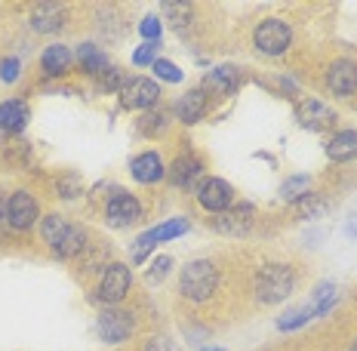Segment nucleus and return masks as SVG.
I'll use <instances>...</instances> for the list:
<instances>
[{"label":"nucleus","mask_w":357,"mask_h":351,"mask_svg":"<svg viewBox=\"0 0 357 351\" xmlns=\"http://www.w3.org/2000/svg\"><path fill=\"white\" fill-rule=\"evenodd\" d=\"M215 283H219V271H215V265L206 262V259H195V262H188L182 268L178 290H182V296L195 299V302H204V299L213 296Z\"/></svg>","instance_id":"obj_1"},{"label":"nucleus","mask_w":357,"mask_h":351,"mask_svg":"<svg viewBox=\"0 0 357 351\" xmlns=\"http://www.w3.org/2000/svg\"><path fill=\"white\" fill-rule=\"evenodd\" d=\"M169 265H173V262H169V256H158V265H154L151 271H148V278H151V281H160L163 274L169 271Z\"/></svg>","instance_id":"obj_35"},{"label":"nucleus","mask_w":357,"mask_h":351,"mask_svg":"<svg viewBox=\"0 0 357 351\" xmlns=\"http://www.w3.org/2000/svg\"><path fill=\"white\" fill-rule=\"evenodd\" d=\"M163 10H167V19L173 22L176 31H185V28H188V19H191L188 3H163Z\"/></svg>","instance_id":"obj_25"},{"label":"nucleus","mask_w":357,"mask_h":351,"mask_svg":"<svg viewBox=\"0 0 357 351\" xmlns=\"http://www.w3.org/2000/svg\"><path fill=\"white\" fill-rule=\"evenodd\" d=\"M308 182H311L308 176H293V179H287V185L280 188V197H284V200H293V204H296L302 194H308Z\"/></svg>","instance_id":"obj_26"},{"label":"nucleus","mask_w":357,"mask_h":351,"mask_svg":"<svg viewBox=\"0 0 357 351\" xmlns=\"http://www.w3.org/2000/svg\"><path fill=\"white\" fill-rule=\"evenodd\" d=\"M351 351H357V342H354V345H351Z\"/></svg>","instance_id":"obj_38"},{"label":"nucleus","mask_w":357,"mask_h":351,"mask_svg":"<svg viewBox=\"0 0 357 351\" xmlns=\"http://www.w3.org/2000/svg\"><path fill=\"white\" fill-rule=\"evenodd\" d=\"M68 65H71V53L62 47V43L43 50V71L47 74H65L68 71Z\"/></svg>","instance_id":"obj_20"},{"label":"nucleus","mask_w":357,"mask_h":351,"mask_svg":"<svg viewBox=\"0 0 357 351\" xmlns=\"http://www.w3.org/2000/svg\"><path fill=\"white\" fill-rule=\"evenodd\" d=\"M132 176L139 179V182H158V179H163V160H160V154L158 151H145V154H139L136 160H132Z\"/></svg>","instance_id":"obj_14"},{"label":"nucleus","mask_w":357,"mask_h":351,"mask_svg":"<svg viewBox=\"0 0 357 351\" xmlns=\"http://www.w3.org/2000/svg\"><path fill=\"white\" fill-rule=\"evenodd\" d=\"M132 318L126 315V311L121 308H105L99 315V320H96V330H99V336L105 342H123L132 336Z\"/></svg>","instance_id":"obj_5"},{"label":"nucleus","mask_w":357,"mask_h":351,"mask_svg":"<svg viewBox=\"0 0 357 351\" xmlns=\"http://www.w3.org/2000/svg\"><path fill=\"white\" fill-rule=\"evenodd\" d=\"M80 246H84V231L71 225L68 234L62 237V244L56 246V256L59 259H71V256H77V253H80Z\"/></svg>","instance_id":"obj_22"},{"label":"nucleus","mask_w":357,"mask_h":351,"mask_svg":"<svg viewBox=\"0 0 357 351\" xmlns=\"http://www.w3.org/2000/svg\"><path fill=\"white\" fill-rule=\"evenodd\" d=\"M105 216H108V222H111L114 228H126V225H132V222L142 216V207H139V200L132 197V194L117 191L114 197L108 200Z\"/></svg>","instance_id":"obj_6"},{"label":"nucleus","mask_w":357,"mask_h":351,"mask_svg":"<svg viewBox=\"0 0 357 351\" xmlns=\"http://www.w3.org/2000/svg\"><path fill=\"white\" fill-rule=\"evenodd\" d=\"M154 244H158V234H154V228H151V231H145V234L139 237L136 246H132V259H136V262H145L148 253L154 250Z\"/></svg>","instance_id":"obj_29"},{"label":"nucleus","mask_w":357,"mask_h":351,"mask_svg":"<svg viewBox=\"0 0 357 351\" xmlns=\"http://www.w3.org/2000/svg\"><path fill=\"white\" fill-rule=\"evenodd\" d=\"M154 50H158V43H142V47L132 53V62L136 65H154Z\"/></svg>","instance_id":"obj_33"},{"label":"nucleus","mask_w":357,"mask_h":351,"mask_svg":"<svg viewBox=\"0 0 357 351\" xmlns=\"http://www.w3.org/2000/svg\"><path fill=\"white\" fill-rule=\"evenodd\" d=\"M123 71L121 68H114V65H111V68H105L99 74V87L105 89V93H114V89H123Z\"/></svg>","instance_id":"obj_28"},{"label":"nucleus","mask_w":357,"mask_h":351,"mask_svg":"<svg viewBox=\"0 0 357 351\" xmlns=\"http://www.w3.org/2000/svg\"><path fill=\"white\" fill-rule=\"evenodd\" d=\"M296 210H299V216L302 219H314V216H321V210H324V197L321 194H302L299 200H296Z\"/></svg>","instance_id":"obj_23"},{"label":"nucleus","mask_w":357,"mask_h":351,"mask_svg":"<svg viewBox=\"0 0 357 351\" xmlns=\"http://www.w3.org/2000/svg\"><path fill=\"white\" fill-rule=\"evenodd\" d=\"M299 124L308 126V130L324 133V130H330V126L336 124V114H333V111L326 108L324 102L308 99V102H302V105H299Z\"/></svg>","instance_id":"obj_12"},{"label":"nucleus","mask_w":357,"mask_h":351,"mask_svg":"<svg viewBox=\"0 0 357 351\" xmlns=\"http://www.w3.org/2000/svg\"><path fill=\"white\" fill-rule=\"evenodd\" d=\"M28 124V108L22 99H10L0 105V130L6 133H22Z\"/></svg>","instance_id":"obj_15"},{"label":"nucleus","mask_w":357,"mask_h":351,"mask_svg":"<svg viewBox=\"0 0 357 351\" xmlns=\"http://www.w3.org/2000/svg\"><path fill=\"white\" fill-rule=\"evenodd\" d=\"M145 351H169V348H167V342H163V339H151L145 345Z\"/></svg>","instance_id":"obj_36"},{"label":"nucleus","mask_w":357,"mask_h":351,"mask_svg":"<svg viewBox=\"0 0 357 351\" xmlns=\"http://www.w3.org/2000/svg\"><path fill=\"white\" fill-rule=\"evenodd\" d=\"M6 216H10V225L19 231H28L37 219V200L28 191H16L6 200Z\"/></svg>","instance_id":"obj_7"},{"label":"nucleus","mask_w":357,"mask_h":351,"mask_svg":"<svg viewBox=\"0 0 357 351\" xmlns=\"http://www.w3.org/2000/svg\"><path fill=\"white\" fill-rule=\"evenodd\" d=\"M289 40H293V31L278 19H268L256 28V47L268 56H280L289 47Z\"/></svg>","instance_id":"obj_3"},{"label":"nucleus","mask_w":357,"mask_h":351,"mask_svg":"<svg viewBox=\"0 0 357 351\" xmlns=\"http://www.w3.org/2000/svg\"><path fill=\"white\" fill-rule=\"evenodd\" d=\"M185 231H188V219H169L154 228V234H158V241H173V237L185 234Z\"/></svg>","instance_id":"obj_27"},{"label":"nucleus","mask_w":357,"mask_h":351,"mask_svg":"<svg viewBox=\"0 0 357 351\" xmlns=\"http://www.w3.org/2000/svg\"><path fill=\"white\" fill-rule=\"evenodd\" d=\"M139 31H142V37L148 43H158V34H160V22L154 19V16H148L142 19V25H139Z\"/></svg>","instance_id":"obj_32"},{"label":"nucleus","mask_w":357,"mask_h":351,"mask_svg":"<svg viewBox=\"0 0 357 351\" xmlns=\"http://www.w3.org/2000/svg\"><path fill=\"white\" fill-rule=\"evenodd\" d=\"M0 77H3L6 84H13V80L19 77V62L16 59H3V65H0Z\"/></svg>","instance_id":"obj_34"},{"label":"nucleus","mask_w":357,"mask_h":351,"mask_svg":"<svg viewBox=\"0 0 357 351\" xmlns=\"http://www.w3.org/2000/svg\"><path fill=\"white\" fill-rule=\"evenodd\" d=\"M326 80H330V89L336 96H351L357 89V65L351 59H336V62L330 65Z\"/></svg>","instance_id":"obj_10"},{"label":"nucleus","mask_w":357,"mask_h":351,"mask_svg":"<svg viewBox=\"0 0 357 351\" xmlns=\"http://www.w3.org/2000/svg\"><path fill=\"white\" fill-rule=\"evenodd\" d=\"M158 96H160V87L151 77H132L121 89L123 108H151L158 102Z\"/></svg>","instance_id":"obj_4"},{"label":"nucleus","mask_w":357,"mask_h":351,"mask_svg":"<svg viewBox=\"0 0 357 351\" xmlns=\"http://www.w3.org/2000/svg\"><path fill=\"white\" fill-rule=\"evenodd\" d=\"M62 22H65V13L56 3H37L31 10V25L40 34H53L56 28H62Z\"/></svg>","instance_id":"obj_13"},{"label":"nucleus","mask_w":357,"mask_h":351,"mask_svg":"<svg viewBox=\"0 0 357 351\" xmlns=\"http://www.w3.org/2000/svg\"><path fill=\"white\" fill-rule=\"evenodd\" d=\"M130 283H132V274L126 265H111L105 274H102V283H99V299L105 302H121V299L130 293Z\"/></svg>","instance_id":"obj_8"},{"label":"nucleus","mask_w":357,"mask_h":351,"mask_svg":"<svg viewBox=\"0 0 357 351\" xmlns=\"http://www.w3.org/2000/svg\"><path fill=\"white\" fill-rule=\"evenodd\" d=\"M206 351H222V348H206Z\"/></svg>","instance_id":"obj_37"},{"label":"nucleus","mask_w":357,"mask_h":351,"mask_svg":"<svg viewBox=\"0 0 357 351\" xmlns=\"http://www.w3.org/2000/svg\"><path fill=\"white\" fill-rule=\"evenodd\" d=\"M77 59H80V65H84V71L89 74H96L99 77L105 68H111V62H108V56L102 53V50H96L93 43H84V47L77 50Z\"/></svg>","instance_id":"obj_19"},{"label":"nucleus","mask_w":357,"mask_h":351,"mask_svg":"<svg viewBox=\"0 0 357 351\" xmlns=\"http://www.w3.org/2000/svg\"><path fill=\"white\" fill-rule=\"evenodd\" d=\"M326 158H333V160H351V158H357V133L348 130V133L333 136L330 145H326Z\"/></svg>","instance_id":"obj_18"},{"label":"nucleus","mask_w":357,"mask_h":351,"mask_svg":"<svg viewBox=\"0 0 357 351\" xmlns=\"http://www.w3.org/2000/svg\"><path fill=\"white\" fill-rule=\"evenodd\" d=\"M204 108H206L204 89H191V93H185L182 99H178L176 114H178V121L182 124H197L200 117H204Z\"/></svg>","instance_id":"obj_16"},{"label":"nucleus","mask_w":357,"mask_h":351,"mask_svg":"<svg viewBox=\"0 0 357 351\" xmlns=\"http://www.w3.org/2000/svg\"><path fill=\"white\" fill-rule=\"evenodd\" d=\"M197 200L210 213L219 216L231 204V188H228V182H222V179H204V182L197 185Z\"/></svg>","instance_id":"obj_9"},{"label":"nucleus","mask_w":357,"mask_h":351,"mask_svg":"<svg viewBox=\"0 0 357 351\" xmlns=\"http://www.w3.org/2000/svg\"><path fill=\"white\" fill-rule=\"evenodd\" d=\"M204 167L195 160V158H182V160H176V167H173V182L178 185V188H195V185L204 182Z\"/></svg>","instance_id":"obj_17"},{"label":"nucleus","mask_w":357,"mask_h":351,"mask_svg":"<svg viewBox=\"0 0 357 351\" xmlns=\"http://www.w3.org/2000/svg\"><path fill=\"white\" fill-rule=\"evenodd\" d=\"M154 74H158L160 80H169V84L182 80V71H178L173 62H167V59H154Z\"/></svg>","instance_id":"obj_31"},{"label":"nucleus","mask_w":357,"mask_h":351,"mask_svg":"<svg viewBox=\"0 0 357 351\" xmlns=\"http://www.w3.org/2000/svg\"><path fill=\"white\" fill-rule=\"evenodd\" d=\"M311 315H317L314 305H308V308H302V311H289V315H284L278 320V327H280V330H293V327H302Z\"/></svg>","instance_id":"obj_30"},{"label":"nucleus","mask_w":357,"mask_h":351,"mask_svg":"<svg viewBox=\"0 0 357 351\" xmlns=\"http://www.w3.org/2000/svg\"><path fill=\"white\" fill-rule=\"evenodd\" d=\"M252 225V207H237V210H225V213H219L213 219V228L219 231V234H234V237H241V234H247Z\"/></svg>","instance_id":"obj_11"},{"label":"nucleus","mask_w":357,"mask_h":351,"mask_svg":"<svg viewBox=\"0 0 357 351\" xmlns=\"http://www.w3.org/2000/svg\"><path fill=\"white\" fill-rule=\"evenodd\" d=\"M293 290V271L287 265H265L256 278V296L262 302H284Z\"/></svg>","instance_id":"obj_2"},{"label":"nucleus","mask_w":357,"mask_h":351,"mask_svg":"<svg viewBox=\"0 0 357 351\" xmlns=\"http://www.w3.org/2000/svg\"><path fill=\"white\" fill-rule=\"evenodd\" d=\"M237 80H241V74H237V68H215L213 74H210V87H215V89H222V93H228V89H234L237 87Z\"/></svg>","instance_id":"obj_24"},{"label":"nucleus","mask_w":357,"mask_h":351,"mask_svg":"<svg viewBox=\"0 0 357 351\" xmlns=\"http://www.w3.org/2000/svg\"><path fill=\"white\" fill-rule=\"evenodd\" d=\"M68 228L71 225L62 219V216H47V219H43V225H40V234H43V241L56 250V246L62 244V237L68 234Z\"/></svg>","instance_id":"obj_21"}]
</instances>
